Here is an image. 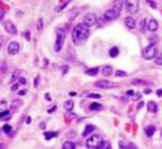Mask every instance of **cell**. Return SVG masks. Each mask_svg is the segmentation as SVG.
Listing matches in <instances>:
<instances>
[{
	"label": "cell",
	"instance_id": "1",
	"mask_svg": "<svg viewBox=\"0 0 162 149\" xmlns=\"http://www.w3.org/2000/svg\"><path fill=\"white\" fill-rule=\"evenodd\" d=\"M89 27L84 24H78L72 31V41L77 46L84 45L89 37Z\"/></svg>",
	"mask_w": 162,
	"mask_h": 149
},
{
	"label": "cell",
	"instance_id": "2",
	"mask_svg": "<svg viewBox=\"0 0 162 149\" xmlns=\"http://www.w3.org/2000/svg\"><path fill=\"white\" fill-rule=\"evenodd\" d=\"M122 6H123V2L122 1H115L114 2V7L108 9L105 12L104 14V17L107 20H112V19H115L117 18L119 15H121V10H122Z\"/></svg>",
	"mask_w": 162,
	"mask_h": 149
},
{
	"label": "cell",
	"instance_id": "3",
	"mask_svg": "<svg viewBox=\"0 0 162 149\" xmlns=\"http://www.w3.org/2000/svg\"><path fill=\"white\" fill-rule=\"evenodd\" d=\"M64 41H65V31L62 28H56V39L54 44V50L56 52L61 51Z\"/></svg>",
	"mask_w": 162,
	"mask_h": 149
},
{
	"label": "cell",
	"instance_id": "4",
	"mask_svg": "<svg viewBox=\"0 0 162 149\" xmlns=\"http://www.w3.org/2000/svg\"><path fill=\"white\" fill-rule=\"evenodd\" d=\"M102 143V138L99 134H92L87 139V147L89 149H99Z\"/></svg>",
	"mask_w": 162,
	"mask_h": 149
},
{
	"label": "cell",
	"instance_id": "5",
	"mask_svg": "<svg viewBox=\"0 0 162 149\" xmlns=\"http://www.w3.org/2000/svg\"><path fill=\"white\" fill-rule=\"evenodd\" d=\"M157 52H158L157 45L149 44L146 47L143 49V51H142V57L144 58L145 60H151V59L157 57Z\"/></svg>",
	"mask_w": 162,
	"mask_h": 149
},
{
	"label": "cell",
	"instance_id": "6",
	"mask_svg": "<svg viewBox=\"0 0 162 149\" xmlns=\"http://www.w3.org/2000/svg\"><path fill=\"white\" fill-rule=\"evenodd\" d=\"M96 23H97V17H96V15L94 12H87V14L84 15V23L82 24H84L86 26L90 27V26H94Z\"/></svg>",
	"mask_w": 162,
	"mask_h": 149
},
{
	"label": "cell",
	"instance_id": "7",
	"mask_svg": "<svg viewBox=\"0 0 162 149\" xmlns=\"http://www.w3.org/2000/svg\"><path fill=\"white\" fill-rule=\"evenodd\" d=\"M19 50H20V45L18 42H15V41L10 42L9 45L7 46V52L9 56H16V54H18Z\"/></svg>",
	"mask_w": 162,
	"mask_h": 149
},
{
	"label": "cell",
	"instance_id": "8",
	"mask_svg": "<svg viewBox=\"0 0 162 149\" xmlns=\"http://www.w3.org/2000/svg\"><path fill=\"white\" fill-rule=\"evenodd\" d=\"M139 7H140L139 1H134V0L125 1V8H126V10L129 12H136L139 10Z\"/></svg>",
	"mask_w": 162,
	"mask_h": 149
},
{
	"label": "cell",
	"instance_id": "9",
	"mask_svg": "<svg viewBox=\"0 0 162 149\" xmlns=\"http://www.w3.org/2000/svg\"><path fill=\"white\" fill-rule=\"evenodd\" d=\"M5 29L7 33H9L11 35H15L17 33L16 26H15V24L12 23L11 20H6L5 22Z\"/></svg>",
	"mask_w": 162,
	"mask_h": 149
},
{
	"label": "cell",
	"instance_id": "10",
	"mask_svg": "<svg viewBox=\"0 0 162 149\" xmlns=\"http://www.w3.org/2000/svg\"><path fill=\"white\" fill-rule=\"evenodd\" d=\"M95 86L98 87V88H104V89H106V88H113V87H115V85L113 84L112 81H108V80H98L95 83Z\"/></svg>",
	"mask_w": 162,
	"mask_h": 149
},
{
	"label": "cell",
	"instance_id": "11",
	"mask_svg": "<svg viewBox=\"0 0 162 149\" xmlns=\"http://www.w3.org/2000/svg\"><path fill=\"white\" fill-rule=\"evenodd\" d=\"M125 25H126L129 29H134L135 25H136V22H135V19L132 17V16H127V17L125 18Z\"/></svg>",
	"mask_w": 162,
	"mask_h": 149
},
{
	"label": "cell",
	"instance_id": "12",
	"mask_svg": "<svg viewBox=\"0 0 162 149\" xmlns=\"http://www.w3.org/2000/svg\"><path fill=\"white\" fill-rule=\"evenodd\" d=\"M147 28L150 29L151 32H157L158 28H159V24H158V22L155 19H151L149 22V24H147Z\"/></svg>",
	"mask_w": 162,
	"mask_h": 149
},
{
	"label": "cell",
	"instance_id": "13",
	"mask_svg": "<svg viewBox=\"0 0 162 149\" xmlns=\"http://www.w3.org/2000/svg\"><path fill=\"white\" fill-rule=\"evenodd\" d=\"M147 111L150 113H157L158 111V105L155 102H149L147 103Z\"/></svg>",
	"mask_w": 162,
	"mask_h": 149
},
{
	"label": "cell",
	"instance_id": "14",
	"mask_svg": "<svg viewBox=\"0 0 162 149\" xmlns=\"http://www.w3.org/2000/svg\"><path fill=\"white\" fill-rule=\"evenodd\" d=\"M94 130H95V126H91V124H88V126H86V128H84V133H82V136H84V137H87V136H89Z\"/></svg>",
	"mask_w": 162,
	"mask_h": 149
},
{
	"label": "cell",
	"instance_id": "15",
	"mask_svg": "<svg viewBox=\"0 0 162 149\" xmlns=\"http://www.w3.org/2000/svg\"><path fill=\"white\" fill-rule=\"evenodd\" d=\"M155 132V126H147L145 128V133L147 137H152Z\"/></svg>",
	"mask_w": 162,
	"mask_h": 149
},
{
	"label": "cell",
	"instance_id": "16",
	"mask_svg": "<svg viewBox=\"0 0 162 149\" xmlns=\"http://www.w3.org/2000/svg\"><path fill=\"white\" fill-rule=\"evenodd\" d=\"M63 106H64V109L67 110V111H71V110L73 109V106H74V102H73V101H70V99H68V101L64 102Z\"/></svg>",
	"mask_w": 162,
	"mask_h": 149
},
{
	"label": "cell",
	"instance_id": "17",
	"mask_svg": "<svg viewBox=\"0 0 162 149\" xmlns=\"http://www.w3.org/2000/svg\"><path fill=\"white\" fill-rule=\"evenodd\" d=\"M112 74H113V68L110 66H105V67L102 68V74H104V76L108 77V76H110Z\"/></svg>",
	"mask_w": 162,
	"mask_h": 149
},
{
	"label": "cell",
	"instance_id": "18",
	"mask_svg": "<svg viewBox=\"0 0 162 149\" xmlns=\"http://www.w3.org/2000/svg\"><path fill=\"white\" fill-rule=\"evenodd\" d=\"M62 149H76V145L72 141H65L62 145Z\"/></svg>",
	"mask_w": 162,
	"mask_h": 149
},
{
	"label": "cell",
	"instance_id": "19",
	"mask_svg": "<svg viewBox=\"0 0 162 149\" xmlns=\"http://www.w3.org/2000/svg\"><path fill=\"white\" fill-rule=\"evenodd\" d=\"M57 134H59L57 132H53V131L44 132V138H45V140H50L52 138H55Z\"/></svg>",
	"mask_w": 162,
	"mask_h": 149
},
{
	"label": "cell",
	"instance_id": "20",
	"mask_svg": "<svg viewBox=\"0 0 162 149\" xmlns=\"http://www.w3.org/2000/svg\"><path fill=\"white\" fill-rule=\"evenodd\" d=\"M99 72V68L98 67H95V68H90L86 71V74L88 76H96V74Z\"/></svg>",
	"mask_w": 162,
	"mask_h": 149
},
{
	"label": "cell",
	"instance_id": "21",
	"mask_svg": "<svg viewBox=\"0 0 162 149\" xmlns=\"http://www.w3.org/2000/svg\"><path fill=\"white\" fill-rule=\"evenodd\" d=\"M118 53H119V50H118L117 46H114L109 50V56L112 58H116L118 56Z\"/></svg>",
	"mask_w": 162,
	"mask_h": 149
},
{
	"label": "cell",
	"instance_id": "22",
	"mask_svg": "<svg viewBox=\"0 0 162 149\" xmlns=\"http://www.w3.org/2000/svg\"><path fill=\"white\" fill-rule=\"evenodd\" d=\"M19 74H20V71H19L18 69H16V70L12 72V76H11V78H10V83H14L15 80H18V78H19Z\"/></svg>",
	"mask_w": 162,
	"mask_h": 149
},
{
	"label": "cell",
	"instance_id": "23",
	"mask_svg": "<svg viewBox=\"0 0 162 149\" xmlns=\"http://www.w3.org/2000/svg\"><path fill=\"white\" fill-rule=\"evenodd\" d=\"M89 109L91 110V111H97V110L102 109V106H101L100 104H98V103H96V102H94V103L90 104Z\"/></svg>",
	"mask_w": 162,
	"mask_h": 149
},
{
	"label": "cell",
	"instance_id": "24",
	"mask_svg": "<svg viewBox=\"0 0 162 149\" xmlns=\"http://www.w3.org/2000/svg\"><path fill=\"white\" fill-rule=\"evenodd\" d=\"M7 111V102L6 101H1L0 102V113L6 112Z\"/></svg>",
	"mask_w": 162,
	"mask_h": 149
},
{
	"label": "cell",
	"instance_id": "25",
	"mask_svg": "<svg viewBox=\"0 0 162 149\" xmlns=\"http://www.w3.org/2000/svg\"><path fill=\"white\" fill-rule=\"evenodd\" d=\"M149 40H150V44H153V45H155L159 39H158V35L154 34V35H152V36H150V39H149Z\"/></svg>",
	"mask_w": 162,
	"mask_h": 149
},
{
	"label": "cell",
	"instance_id": "26",
	"mask_svg": "<svg viewBox=\"0 0 162 149\" xmlns=\"http://www.w3.org/2000/svg\"><path fill=\"white\" fill-rule=\"evenodd\" d=\"M131 83H132L133 85H145V84H147V81L140 80V79H133Z\"/></svg>",
	"mask_w": 162,
	"mask_h": 149
},
{
	"label": "cell",
	"instance_id": "27",
	"mask_svg": "<svg viewBox=\"0 0 162 149\" xmlns=\"http://www.w3.org/2000/svg\"><path fill=\"white\" fill-rule=\"evenodd\" d=\"M68 5H69V1H65V2H64V4H61V5H60V6H57L55 8V10L57 12H61L62 9H64V8H65V7L68 6Z\"/></svg>",
	"mask_w": 162,
	"mask_h": 149
},
{
	"label": "cell",
	"instance_id": "28",
	"mask_svg": "<svg viewBox=\"0 0 162 149\" xmlns=\"http://www.w3.org/2000/svg\"><path fill=\"white\" fill-rule=\"evenodd\" d=\"M154 62H155V64L162 66V53H161V54H159V56H157V57L154 58Z\"/></svg>",
	"mask_w": 162,
	"mask_h": 149
},
{
	"label": "cell",
	"instance_id": "29",
	"mask_svg": "<svg viewBox=\"0 0 162 149\" xmlns=\"http://www.w3.org/2000/svg\"><path fill=\"white\" fill-rule=\"evenodd\" d=\"M36 28L41 31V29L43 28V18H39L37 19V23H36Z\"/></svg>",
	"mask_w": 162,
	"mask_h": 149
},
{
	"label": "cell",
	"instance_id": "30",
	"mask_svg": "<svg viewBox=\"0 0 162 149\" xmlns=\"http://www.w3.org/2000/svg\"><path fill=\"white\" fill-rule=\"evenodd\" d=\"M99 149H112V146H110V143L109 142H104V141H102V143L100 145Z\"/></svg>",
	"mask_w": 162,
	"mask_h": 149
},
{
	"label": "cell",
	"instance_id": "31",
	"mask_svg": "<svg viewBox=\"0 0 162 149\" xmlns=\"http://www.w3.org/2000/svg\"><path fill=\"white\" fill-rule=\"evenodd\" d=\"M2 130H4V132H5V133L9 134V132L11 131V126H9V124H5V126H4V128H2Z\"/></svg>",
	"mask_w": 162,
	"mask_h": 149
},
{
	"label": "cell",
	"instance_id": "32",
	"mask_svg": "<svg viewBox=\"0 0 162 149\" xmlns=\"http://www.w3.org/2000/svg\"><path fill=\"white\" fill-rule=\"evenodd\" d=\"M127 74L125 71H122V70H117L116 71V77H126Z\"/></svg>",
	"mask_w": 162,
	"mask_h": 149
},
{
	"label": "cell",
	"instance_id": "33",
	"mask_svg": "<svg viewBox=\"0 0 162 149\" xmlns=\"http://www.w3.org/2000/svg\"><path fill=\"white\" fill-rule=\"evenodd\" d=\"M145 26H146V19H142V22H141V24H140L141 32H144V29H145Z\"/></svg>",
	"mask_w": 162,
	"mask_h": 149
},
{
	"label": "cell",
	"instance_id": "34",
	"mask_svg": "<svg viewBox=\"0 0 162 149\" xmlns=\"http://www.w3.org/2000/svg\"><path fill=\"white\" fill-rule=\"evenodd\" d=\"M119 148L121 149H129V146L124 141H119Z\"/></svg>",
	"mask_w": 162,
	"mask_h": 149
},
{
	"label": "cell",
	"instance_id": "35",
	"mask_svg": "<svg viewBox=\"0 0 162 149\" xmlns=\"http://www.w3.org/2000/svg\"><path fill=\"white\" fill-rule=\"evenodd\" d=\"M88 97L90 98H100L101 96L99 94H88Z\"/></svg>",
	"mask_w": 162,
	"mask_h": 149
},
{
	"label": "cell",
	"instance_id": "36",
	"mask_svg": "<svg viewBox=\"0 0 162 149\" xmlns=\"http://www.w3.org/2000/svg\"><path fill=\"white\" fill-rule=\"evenodd\" d=\"M18 83H19V85H25V84H26V79H25L24 77H20V78L18 79Z\"/></svg>",
	"mask_w": 162,
	"mask_h": 149
},
{
	"label": "cell",
	"instance_id": "37",
	"mask_svg": "<svg viewBox=\"0 0 162 149\" xmlns=\"http://www.w3.org/2000/svg\"><path fill=\"white\" fill-rule=\"evenodd\" d=\"M4 43H5V39H4V36H2V35H0V49L2 47Z\"/></svg>",
	"mask_w": 162,
	"mask_h": 149
},
{
	"label": "cell",
	"instance_id": "38",
	"mask_svg": "<svg viewBox=\"0 0 162 149\" xmlns=\"http://www.w3.org/2000/svg\"><path fill=\"white\" fill-rule=\"evenodd\" d=\"M39 76H37V78H35V80H34V87L39 86Z\"/></svg>",
	"mask_w": 162,
	"mask_h": 149
},
{
	"label": "cell",
	"instance_id": "39",
	"mask_svg": "<svg viewBox=\"0 0 162 149\" xmlns=\"http://www.w3.org/2000/svg\"><path fill=\"white\" fill-rule=\"evenodd\" d=\"M18 87H19V84L17 83L16 85H14V86L11 87V91H14V92H15V91H17V89H18Z\"/></svg>",
	"mask_w": 162,
	"mask_h": 149
},
{
	"label": "cell",
	"instance_id": "40",
	"mask_svg": "<svg viewBox=\"0 0 162 149\" xmlns=\"http://www.w3.org/2000/svg\"><path fill=\"white\" fill-rule=\"evenodd\" d=\"M149 4H150V6H151L152 8H157V4H155V2H152V1H149Z\"/></svg>",
	"mask_w": 162,
	"mask_h": 149
},
{
	"label": "cell",
	"instance_id": "41",
	"mask_svg": "<svg viewBox=\"0 0 162 149\" xmlns=\"http://www.w3.org/2000/svg\"><path fill=\"white\" fill-rule=\"evenodd\" d=\"M55 110H56V106L54 105V106H52V107H51V109L49 110V113H52V112H54Z\"/></svg>",
	"mask_w": 162,
	"mask_h": 149
},
{
	"label": "cell",
	"instance_id": "42",
	"mask_svg": "<svg viewBox=\"0 0 162 149\" xmlns=\"http://www.w3.org/2000/svg\"><path fill=\"white\" fill-rule=\"evenodd\" d=\"M43 63H44V64H43V67H47V63H49V60H47V59H44V60H43Z\"/></svg>",
	"mask_w": 162,
	"mask_h": 149
},
{
	"label": "cell",
	"instance_id": "43",
	"mask_svg": "<svg viewBox=\"0 0 162 149\" xmlns=\"http://www.w3.org/2000/svg\"><path fill=\"white\" fill-rule=\"evenodd\" d=\"M157 95L159 96V97H161V96H162V89H158Z\"/></svg>",
	"mask_w": 162,
	"mask_h": 149
},
{
	"label": "cell",
	"instance_id": "44",
	"mask_svg": "<svg viewBox=\"0 0 162 149\" xmlns=\"http://www.w3.org/2000/svg\"><path fill=\"white\" fill-rule=\"evenodd\" d=\"M24 35H25V37H26V39H27V40H29V32H25V33H24Z\"/></svg>",
	"mask_w": 162,
	"mask_h": 149
},
{
	"label": "cell",
	"instance_id": "45",
	"mask_svg": "<svg viewBox=\"0 0 162 149\" xmlns=\"http://www.w3.org/2000/svg\"><path fill=\"white\" fill-rule=\"evenodd\" d=\"M18 94H19V95H25V94H26V91H20Z\"/></svg>",
	"mask_w": 162,
	"mask_h": 149
},
{
	"label": "cell",
	"instance_id": "46",
	"mask_svg": "<svg viewBox=\"0 0 162 149\" xmlns=\"http://www.w3.org/2000/svg\"><path fill=\"white\" fill-rule=\"evenodd\" d=\"M26 123H27V124H29V123H31V116H28V118H27V120H26Z\"/></svg>",
	"mask_w": 162,
	"mask_h": 149
},
{
	"label": "cell",
	"instance_id": "47",
	"mask_svg": "<svg viewBox=\"0 0 162 149\" xmlns=\"http://www.w3.org/2000/svg\"><path fill=\"white\" fill-rule=\"evenodd\" d=\"M142 106H143V102H141V103L139 104V105H137V109H141Z\"/></svg>",
	"mask_w": 162,
	"mask_h": 149
},
{
	"label": "cell",
	"instance_id": "48",
	"mask_svg": "<svg viewBox=\"0 0 162 149\" xmlns=\"http://www.w3.org/2000/svg\"><path fill=\"white\" fill-rule=\"evenodd\" d=\"M133 94H134L133 91H129V92H127V95H133Z\"/></svg>",
	"mask_w": 162,
	"mask_h": 149
},
{
	"label": "cell",
	"instance_id": "49",
	"mask_svg": "<svg viewBox=\"0 0 162 149\" xmlns=\"http://www.w3.org/2000/svg\"><path fill=\"white\" fill-rule=\"evenodd\" d=\"M144 93H145V94H150V93H151V91H150V89H145V91H144Z\"/></svg>",
	"mask_w": 162,
	"mask_h": 149
},
{
	"label": "cell",
	"instance_id": "50",
	"mask_svg": "<svg viewBox=\"0 0 162 149\" xmlns=\"http://www.w3.org/2000/svg\"><path fill=\"white\" fill-rule=\"evenodd\" d=\"M5 147H4V145H0V149H4Z\"/></svg>",
	"mask_w": 162,
	"mask_h": 149
},
{
	"label": "cell",
	"instance_id": "51",
	"mask_svg": "<svg viewBox=\"0 0 162 149\" xmlns=\"http://www.w3.org/2000/svg\"><path fill=\"white\" fill-rule=\"evenodd\" d=\"M161 137H162V130H161Z\"/></svg>",
	"mask_w": 162,
	"mask_h": 149
}]
</instances>
